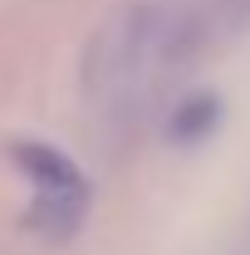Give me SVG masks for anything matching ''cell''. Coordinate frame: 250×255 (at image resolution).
Segmentation results:
<instances>
[{
  "instance_id": "1",
  "label": "cell",
  "mask_w": 250,
  "mask_h": 255,
  "mask_svg": "<svg viewBox=\"0 0 250 255\" xmlns=\"http://www.w3.org/2000/svg\"><path fill=\"white\" fill-rule=\"evenodd\" d=\"M15 162L30 172V182L39 187V206H34L39 226L69 231V226L84 216L89 182H84V172L64 157L59 147H49V142H15Z\"/></svg>"
},
{
  "instance_id": "2",
  "label": "cell",
  "mask_w": 250,
  "mask_h": 255,
  "mask_svg": "<svg viewBox=\"0 0 250 255\" xmlns=\"http://www.w3.org/2000/svg\"><path fill=\"white\" fill-rule=\"evenodd\" d=\"M211 123H216V98H191V103L177 108V118H172V137L191 142V137H201Z\"/></svg>"
}]
</instances>
